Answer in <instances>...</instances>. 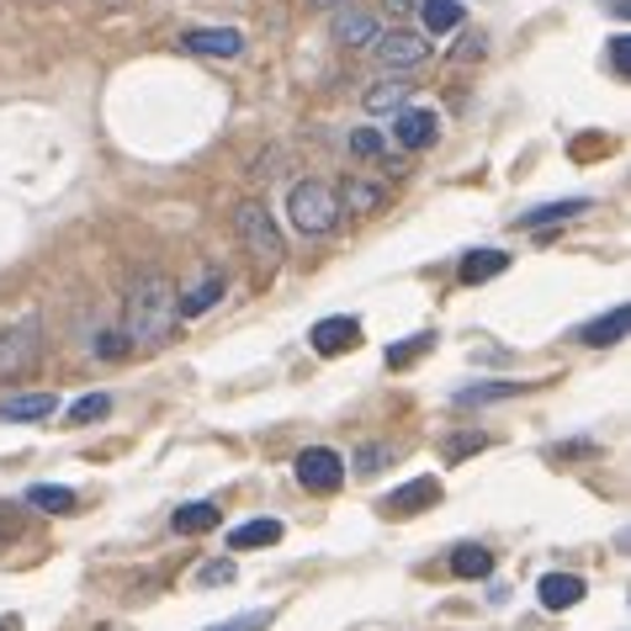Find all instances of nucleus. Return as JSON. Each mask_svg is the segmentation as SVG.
Wrapping results in <instances>:
<instances>
[{"label":"nucleus","mask_w":631,"mask_h":631,"mask_svg":"<svg viewBox=\"0 0 631 631\" xmlns=\"http://www.w3.org/2000/svg\"><path fill=\"white\" fill-rule=\"evenodd\" d=\"M451 573H457V579H488V573H493V552L467 541V547L451 552Z\"/></svg>","instance_id":"24"},{"label":"nucleus","mask_w":631,"mask_h":631,"mask_svg":"<svg viewBox=\"0 0 631 631\" xmlns=\"http://www.w3.org/2000/svg\"><path fill=\"white\" fill-rule=\"evenodd\" d=\"M308 6H318V11H335V6H345V0H308Z\"/></svg>","instance_id":"40"},{"label":"nucleus","mask_w":631,"mask_h":631,"mask_svg":"<svg viewBox=\"0 0 631 631\" xmlns=\"http://www.w3.org/2000/svg\"><path fill=\"white\" fill-rule=\"evenodd\" d=\"M414 96V85L404 80V74H383V80H372L362 91V106L366 112H404Z\"/></svg>","instance_id":"12"},{"label":"nucleus","mask_w":631,"mask_h":631,"mask_svg":"<svg viewBox=\"0 0 631 631\" xmlns=\"http://www.w3.org/2000/svg\"><path fill=\"white\" fill-rule=\"evenodd\" d=\"M308 340H314L318 356H345V350H356V345H362V318H350V314L318 318Z\"/></svg>","instance_id":"9"},{"label":"nucleus","mask_w":631,"mask_h":631,"mask_svg":"<svg viewBox=\"0 0 631 631\" xmlns=\"http://www.w3.org/2000/svg\"><path fill=\"white\" fill-rule=\"evenodd\" d=\"M59 409L53 393H27V398H6L0 404V425H27V419H49Z\"/></svg>","instance_id":"19"},{"label":"nucleus","mask_w":631,"mask_h":631,"mask_svg":"<svg viewBox=\"0 0 631 631\" xmlns=\"http://www.w3.org/2000/svg\"><path fill=\"white\" fill-rule=\"evenodd\" d=\"M234 234H240V244L250 250L255 271H276V266H282V255H287V240H282L276 218H271L261 202H240V213H234Z\"/></svg>","instance_id":"3"},{"label":"nucleus","mask_w":631,"mask_h":631,"mask_svg":"<svg viewBox=\"0 0 631 631\" xmlns=\"http://www.w3.org/2000/svg\"><path fill=\"white\" fill-rule=\"evenodd\" d=\"M350 154H356V160H383L388 144H383V133H372V128H350Z\"/></svg>","instance_id":"28"},{"label":"nucleus","mask_w":631,"mask_h":631,"mask_svg":"<svg viewBox=\"0 0 631 631\" xmlns=\"http://www.w3.org/2000/svg\"><path fill=\"white\" fill-rule=\"evenodd\" d=\"M536 594H541L547 610H573L583 600V579L579 573H547V579L536 583Z\"/></svg>","instance_id":"17"},{"label":"nucleus","mask_w":631,"mask_h":631,"mask_svg":"<svg viewBox=\"0 0 631 631\" xmlns=\"http://www.w3.org/2000/svg\"><path fill=\"white\" fill-rule=\"evenodd\" d=\"M440 493H446V488H440V478H436V472H425V478H409L404 488H393V493L383 499V505H377V510L388 515V520H409V515L436 510Z\"/></svg>","instance_id":"6"},{"label":"nucleus","mask_w":631,"mask_h":631,"mask_svg":"<svg viewBox=\"0 0 631 631\" xmlns=\"http://www.w3.org/2000/svg\"><path fill=\"white\" fill-rule=\"evenodd\" d=\"M419 17H425V32H430V38L457 32L461 27V0H419Z\"/></svg>","instance_id":"23"},{"label":"nucleus","mask_w":631,"mask_h":631,"mask_svg":"<svg viewBox=\"0 0 631 631\" xmlns=\"http://www.w3.org/2000/svg\"><path fill=\"white\" fill-rule=\"evenodd\" d=\"M282 541V520H244L228 531V547L234 552H250V547H276Z\"/></svg>","instance_id":"21"},{"label":"nucleus","mask_w":631,"mask_h":631,"mask_svg":"<svg viewBox=\"0 0 631 631\" xmlns=\"http://www.w3.org/2000/svg\"><path fill=\"white\" fill-rule=\"evenodd\" d=\"M589 207H594L589 196H562V202H541V207H531V213H520V218H515V228H526V234H536V228H552V223L583 218Z\"/></svg>","instance_id":"10"},{"label":"nucleus","mask_w":631,"mask_h":631,"mask_svg":"<svg viewBox=\"0 0 631 631\" xmlns=\"http://www.w3.org/2000/svg\"><path fill=\"white\" fill-rule=\"evenodd\" d=\"M425 350H436V335H409L404 345H388V366L393 372H404V366H414Z\"/></svg>","instance_id":"26"},{"label":"nucleus","mask_w":631,"mask_h":631,"mask_svg":"<svg viewBox=\"0 0 631 631\" xmlns=\"http://www.w3.org/2000/svg\"><path fill=\"white\" fill-rule=\"evenodd\" d=\"M27 505L32 510H43V515H74V488H64V484H32L27 488Z\"/></svg>","instance_id":"22"},{"label":"nucleus","mask_w":631,"mask_h":631,"mask_svg":"<svg viewBox=\"0 0 631 631\" xmlns=\"http://www.w3.org/2000/svg\"><path fill=\"white\" fill-rule=\"evenodd\" d=\"M171 526L181 536H207L223 526V510L213 505V499H192V505H181V510L171 515Z\"/></svg>","instance_id":"16"},{"label":"nucleus","mask_w":631,"mask_h":631,"mask_svg":"<svg viewBox=\"0 0 631 631\" xmlns=\"http://www.w3.org/2000/svg\"><path fill=\"white\" fill-rule=\"evenodd\" d=\"M181 49L196 59H240L244 32L240 27H192V32H181Z\"/></svg>","instance_id":"8"},{"label":"nucleus","mask_w":631,"mask_h":631,"mask_svg":"<svg viewBox=\"0 0 631 631\" xmlns=\"http://www.w3.org/2000/svg\"><path fill=\"white\" fill-rule=\"evenodd\" d=\"M223 292H228V276H223V271H207L192 292H181V318H202L207 308H218Z\"/></svg>","instance_id":"15"},{"label":"nucleus","mask_w":631,"mask_h":631,"mask_svg":"<svg viewBox=\"0 0 631 631\" xmlns=\"http://www.w3.org/2000/svg\"><path fill=\"white\" fill-rule=\"evenodd\" d=\"M17 536H22V510L17 505H0V552H11Z\"/></svg>","instance_id":"32"},{"label":"nucleus","mask_w":631,"mask_h":631,"mask_svg":"<svg viewBox=\"0 0 631 631\" xmlns=\"http://www.w3.org/2000/svg\"><path fill=\"white\" fill-rule=\"evenodd\" d=\"M610 11H615V17H631V0H605Z\"/></svg>","instance_id":"38"},{"label":"nucleus","mask_w":631,"mask_h":631,"mask_svg":"<svg viewBox=\"0 0 631 631\" xmlns=\"http://www.w3.org/2000/svg\"><path fill=\"white\" fill-rule=\"evenodd\" d=\"M0 631H22V621L17 615H0Z\"/></svg>","instance_id":"39"},{"label":"nucleus","mask_w":631,"mask_h":631,"mask_svg":"<svg viewBox=\"0 0 631 631\" xmlns=\"http://www.w3.org/2000/svg\"><path fill=\"white\" fill-rule=\"evenodd\" d=\"M488 436L484 430H467V436H451L446 440V461H461V457H472V451H484Z\"/></svg>","instance_id":"31"},{"label":"nucleus","mask_w":631,"mask_h":631,"mask_svg":"<svg viewBox=\"0 0 631 631\" xmlns=\"http://www.w3.org/2000/svg\"><path fill=\"white\" fill-rule=\"evenodd\" d=\"M388 461H393L388 446H362V451H356V472H362V478H377Z\"/></svg>","instance_id":"30"},{"label":"nucleus","mask_w":631,"mask_h":631,"mask_svg":"<svg viewBox=\"0 0 631 631\" xmlns=\"http://www.w3.org/2000/svg\"><path fill=\"white\" fill-rule=\"evenodd\" d=\"M43 356V324L38 318H22L11 329H0V383H22L27 372Z\"/></svg>","instance_id":"4"},{"label":"nucleus","mask_w":631,"mask_h":631,"mask_svg":"<svg viewBox=\"0 0 631 631\" xmlns=\"http://www.w3.org/2000/svg\"><path fill=\"white\" fill-rule=\"evenodd\" d=\"M377 38H383V22L372 11H340L335 17V43L340 49H372Z\"/></svg>","instance_id":"13"},{"label":"nucleus","mask_w":631,"mask_h":631,"mask_svg":"<svg viewBox=\"0 0 631 631\" xmlns=\"http://www.w3.org/2000/svg\"><path fill=\"white\" fill-rule=\"evenodd\" d=\"M510 271V255L505 250H472V255H461V287H484V282H493V276H505Z\"/></svg>","instance_id":"14"},{"label":"nucleus","mask_w":631,"mask_h":631,"mask_svg":"<svg viewBox=\"0 0 631 631\" xmlns=\"http://www.w3.org/2000/svg\"><path fill=\"white\" fill-rule=\"evenodd\" d=\"M234 573H240V568H234L228 558H213V562L196 568V583H234Z\"/></svg>","instance_id":"33"},{"label":"nucleus","mask_w":631,"mask_h":631,"mask_svg":"<svg viewBox=\"0 0 631 631\" xmlns=\"http://www.w3.org/2000/svg\"><path fill=\"white\" fill-rule=\"evenodd\" d=\"M271 621H276V610H244V615H234V621H218V627H207V631H266Z\"/></svg>","instance_id":"29"},{"label":"nucleus","mask_w":631,"mask_h":631,"mask_svg":"<svg viewBox=\"0 0 631 631\" xmlns=\"http://www.w3.org/2000/svg\"><path fill=\"white\" fill-rule=\"evenodd\" d=\"M440 133V118L436 112H419V106H404L398 118H393V139L404 149H430Z\"/></svg>","instance_id":"11"},{"label":"nucleus","mask_w":631,"mask_h":631,"mask_svg":"<svg viewBox=\"0 0 631 631\" xmlns=\"http://www.w3.org/2000/svg\"><path fill=\"white\" fill-rule=\"evenodd\" d=\"M457 59H461V64H467V59H484V38H478V32H467V38H461V49H457Z\"/></svg>","instance_id":"36"},{"label":"nucleus","mask_w":631,"mask_h":631,"mask_svg":"<svg viewBox=\"0 0 631 631\" xmlns=\"http://www.w3.org/2000/svg\"><path fill=\"white\" fill-rule=\"evenodd\" d=\"M627 303H615V308H610L605 318H594V324H583L579 329V340L583 345H594V350H600V345H615V340H627Z\"/></svg>","instance_id":"20"},{"label":"nucleus","mask_w":631,"mask_h":631,"mask_svg":"<svg viewBox=\"0 0 631 631\" xmlns=\"http://www.w3.org/2000/svg\"><path fill=\"white\" fill-rule=\"evenodd\" d=\"M383 11L388 17H409V11H419V0H383Z\"/></svg>","instance_id":"37"},{"label":"nucleus","mask_w":631,"mask_h":631,"mask_svg":"<svg viewBox=\"0 0 631 631\" xmlns=\"http://www.w3.org/2000/svg\"><path fill=\"white\" fill-rule=\"evenodd\" d=\"M340 196V213H377L383 207V186H366V181H345Z\"/></svg>","instance_id":"25"},{"label":"nucleus","mask_w":631,"mask_h":631,"mask_svg":"<svg viewBox=\"0 0 631 631\" xmlns=\"http://www.w3.org/2000/svg\"><path fill=\"white\" fill-rule=\"evenodd\" d=\"M297 484L308 488V493H335L345 484V457L340 451H329V446H308V451H297Z\"/></svg>","instance_id":"5"},{"label":"nucleus","mask_w":631,"mask_h":631,"mask_svg":"<svg viewBox=\"0 0 631 631\" xmlns=\"http://www.w3.org/2000/svg\"><path fill=\"white\" fill-rule=\"evenodd\" d=\"M175 324H181V292L165 271H144L128 303H122V340L128 350H165L175 340Z\"/></svg>","instance_id":"1"},{"label":"nucleus","mask_w":631,"mask_h":631,"mask_svg":"<svg viewBox=\"0 0 631 631\" xmlns=\"http://www.w3.org/2000/svg\"><path fill=\"white\" fill-rule=\"evenodd\" d=\"M610 70L621 74V80L631 74V38H627V32H621V38H610Z\"/></svg>","instance_id":"35"},{"label":"nucleus","mask_w":631,"mask_h":631,"mask_svg":"<svg viewBox=\"0 0 631 631\" xmlns=\"http://www.w3.org/2000/svg\"><path fill=\"white\" fill-rule=\"evenodd\" d=\"M287 213L303 240H324V234L340 228V196H335V186H324V181H297L287 192Z\"/></svg>","instance_id":"2"},{"label":"nucleus","mask_w":631,"mask_h":631,"mask_svg":"<svg viewBox=\"0 0 631 631\" xmlns=\"http://www.w3.org/2000/svg\"><path fill=\"white\" fill-rule=\"evenodd\" d=\"M372 49H377V59H383V70H388V74L419 70V64L430 59V43H425L419 32H383Z\"/></svg>","instance_id":"7"},{"label":"nucleus","mask_w":631,"mask_h":631,"mask_svg":"<svg viewBox=\"0 0 631 631\" xmlns=\"http://www.w3.org/2000/svg\"><path fill=\"white\" fill-rule=\"evenodd\" d=\"M526 388H541V383H472V388H457V409H484V404H505V398H520Z\"/></svg>","instance_id":"18"},{"label":"nucleus","mask_w":631,"mask_h":631,"mask_svg":"<svg viewBox=\"0 0 631 631\" xmlns=\"http://www.w3.org/2000/svg\"><path fill=\"white\" fill-rule=\"evenodd\" d=\"M106 414H112V398H106V393H85V398L70 404L64 419H70V425H91V419H106Z\"/></svg>","instance_id":"27"},{"label":"nucleus","mask_w":631,"mask_h":631,"mask_svg":"<svg viewBox=\"0 0 631 631\" xmlns=\"http://www.w3.org/2000/svg\"><path fill=\"white\" fill-rule=\"evenodd\" d=\"M96 356H101V362H122V356H128L122 329H106V335H96Z\"/></svg>","instance_id":"34"}]
</instances>
